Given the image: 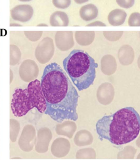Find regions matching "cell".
Here are the masks:
<instances>
[{"label": "cell", "mask_w": 140, "mask_h": 161, "mask_svg": "<svg viewBox=\"0 0 140 161\" xmlns=\"http://www.w3.org/2000/svg\"><path fill=\"white\" fill-rule=\"evenodd\" d=\"M41 85L47 104L45 114L58 123L78 119L77 107L80 96L60 65L55 62L47 65Z\"/></svg>", "instance_id": "obj_1"}, {"label": "cell", "mask_w": 140, "mask_h": 161, "mask_svg": "<svg viewBox=\"0 0 140 161\" xmlns=\"http://www.w3.org/2000/svg\"><path fill=\"white\" fill-rule=\"evenodd\" d=\"M96 130L101 140H107L117 146L129 143L140 133V114L134 107L123 108L100 119Z\"/></svg>", "instance_id": "obj_2"}, {"label": "cell", "mask_w": 140, "mask_h": 161, "mask_svg": "<svg viewBox=\"0 0 140 161\" xmlns=\"http://www.w3.org/2000/svg\"><path fill=\"white\" fill-rule=\"evenodd\" d=\"M63 66L78 91L87 89L96 78L98 64L82 50H73L63 61Z\"/></svg>", "instance_id": "obj_3"}, {"label": "cell", "mask_w": 140, "mask_h": 161, "mask_svg": "<svg viewBox=\"0 0 140 161\" xmlns=\"http://www.w3.org/2000/svg\"><path fill=\"white\" fill-rule=\"evenodd\" d=\"M34 108H36L41 113H44L47 108L41 82L36 79L30 82L25 89L15 90L11 102L12 113L18 117L26 115Z\"/></svg>", "instance_id": "obj_4"}, {"label": "cell", "mask_w": 140, "mask_h": 161, "mask_svg": "<svg viewBox=\"0 0 140 161\" xmlns=\"http://www.w3.org/2000/svg\"><path fill=\"white\" fill-rule=\"evenodd\" d=\"M54 51L53 40L49 37H44L38 44L35 50L36 58L41 64H45L52 58Z\"/></svg>", "instance_id": "obj_5"}, {"label": "cell", "mask_w": 140, "mask_h": 161, "mask_svg": "<svg viewBox=\"0 0 140 161\" xmlns=\"http://www.w3.org/2000/svg\"><path fill=\"white\" fill-rule=\"evenodd\" d=\"M36 141L35 127L28 124L24 126L20 136L18 144L20 149L25 152L33 150Z\"/></svg>", "instance_id": "obj_6"}, {"label": "cell", "mask_w": 140, "mask_h": 161, "mask_svg": "<svg viewBox=\"0 0 140 161\" xmlns=\"http://www.w3.org/2000/svg\"><path fill=\"white\" fill-rule=\"evenodd\" d=\"M19 73L23 80L30 83L35 80L39 75V66L34 60L26 59L23 61L20 66Z\"/></svg>", "instance_id": "obj_7"}, {"label": "cell", "mask_w": 140, "mask_h": 161, "mask_svg": "<svg viewBox=\"0 0 140 161\" xmlns=\"http://www.w3.org/2000/svg\"><path fill=\"white\" fill-rule=\"evenodd\" d=\"M34 9L29 4H19L11 10V17L16 21L25 23L33 17Z\"/></svg>", "instance_id": "obj_8"}, {"label": "cell", "mask_w": 140, "mask_h": 161, "mask_svg": "<svg viewBox=\"0 0 140 161\" xmlns=\"http://www.w3.org/2000/svg\"><path fill=\"white\" fill-rule=\"evenodd\" d=\"M52 139V131L46 127L39 129L37 132L35 145V150L36 152L40 153L47 152Z\"/></svg>", "instance_id": "obj_9"}, {"label": "cell", "mask_w": 140, "mask_h": 161, "mask_svg": "<svg viewBox=\"0 0 140 161\" xmlns=\"http://www.w3.org/2000/svg\"><path fill=\"white\" fill-rule=\"evenodd\" d=\"M56 46L60 50L65 51L70 50L74 45L73 32L71 31H58L55 36Z\"/></svg>", "instance_id": "obj_10"}, {"label": "cell", "mask_w": 140, "mask_h": 161, "mask_svg": "<svg viewBox=\"0 0 140 161\" xmlns=\"http://www.w3.org/2000/svg\"><path fill=\"white\" fill-rule=\"evenodd\" d=\"M70 150V142L64 138H58L54 140L51 147L52 154L61 158L66 156Z\"/></svg>", "instance_id": "obj_11"}, {"label": "cell", "mask_w": 140, "mask_h": 161, "mask_svg": "<svg viewBox=\"0 0 140 161\" xmlns=\"http://www.w3.org/2000/svg\"><path fill=\"white\" fill-rule=\"evenodd\" d=\"M118 56L120 63L123 65H129L134 59V51L131 46L124 45L119 50Z\"/></svg>", "instance_id": "obj_12"}, {"label": "cell", "mask_w": 140, "mask_h": 161, "mask_svg": "<svg viewBox=\"0 0 140 161\" xmlns=\"http://www.w3.org/2000/svg\"><path fill=\"white\" fill-rule=\"evenodd\" d=\"M127 14L121 9H116L111 11L108 16V22L112 26H119L125 22Z\"/></svg>", "instance_id": "obj_13"}, {"label": "cell", "mask_w": 140, "mask_h": 161, "mask_svg": "<svg viewBox=\"0 0 140 161\" xmlns=\"http://www.w3.org/2000/svg\"><path fill=\"white\" fill-rule=\"evenodd\" d=\"M76 125L71 121H66L56 125V133L59 135H64L71 139L76 130Z\"/></svg>", "instance_id": "obj_14"}, {"label": "cell", "mask_w": 140, "mask_h": 161, "mask_svg": "<svg viewBox=\"0 0 140 161\" xmlns=\"http://www.w3.org/2000/svg\"><path fill=\"white\" fill-rule=\"evenodd\" d=\"M49 22L52 26H67L69 24V18L65 12L56 11L50 15Z\"/></svg>", "instance_id": "obj_15"}, {"label": "cell", "mask_w": 140, "mask_h": 161, "mask_svg": "<svg viewBox=\"0 0 140 161\" xmlns=\"http://www.w3.org/2000/svg\"><path fill=\"white\" fill-rule=\"evenodd\" d=\"M99 11L94 4H88L82 7L80 10V15L82 19L88 22L97 17Z\"/></svg>", "instance_id": "obj_16"}, {"label": "cell", "mask_w": 140, "mask_h": 161, "mask_svg": "<svg viewBox=\"0 0 140 161\" xmlns=\"http://www.w3.org/2000/svg\"><path fill=\"white\" fill-rule=\"evenodd\" d=\"M117 69V63L114 57L106 55L101 59L102 72L108 75L113 74Z\"/></svg>", "instance_id": "obj_17"}, {"label": "cell", "mask_w": 140, "mask_h": 161, "mask_svg": "<svg viewBox=\"0 0 140 161\" xmlns=\"http://www.w3.org/2000/svg\"><path fill=\"white\" fill-rule=\"evenodd\" d=\"M76 41L80 45L87 46L93 42L95 38L94 31H77L75 33Z\"/></svg>", "instance_id": "obj_18"}, {"label": "cell", "mask_w": 140, "mask_h": 161, "mask_svg": "<svg viewBox=\"0 0 140 161\" xmlns=\"http://www.w3.org/2000/svg\"><path fill=\"white\" fill-rule=\"evenodd\" d=\"M82 139L83 140L82 141L81 146H86L93 142V136L88 131L85 130L80 131L77 133L74 139L75 145H77Z\"/></svg>", "instance_id": "obj_19"}, {"label": "cell", "mask_w": 140, "mask_h": 161, "mask_svg": "<svg viewBox=\"0 0 140 161\" xmlns=\"http://www.w3.org/2000/svg\"><path fill=\"white\" fill-rule=\"evenodd\" d=\"M22 57L19 48L14 45H10V64L15 65L19 63Z\"/></svg>", "instance_id": "obj_20"}, {"label": "cell", "mask_w": 140, "mask_h": 161, "mask_svg": "<svg viewBox=\"0 0 140 161\" xmlns=\"http://www.w3.org/2000/svg\"><path fill=\"white\" fill-rule=\"evenodd\" d=\"M20 128L19 122L14 119H10V139L12 142H15L17 141Z\"/></svg>", "instance_id": "obj_21"}, {"label": "cell", "mask_w": 140, "mask_h": 161, "mask_svg": "<svg viewBox=\"0 0 140 161\" xmlns=\"http://www.w3.org/2000/svg\"><path fill=\"white\" fill-rule=\"evenodd\" d=\"M43 32L42 31H25L24 34L26 38L31 42H37L41 38Z\"/></svg>", "instance_id": "obj_22"}, {"label": "cell", "mask_w": 140, "mask_h": 161, "mask_svg": "<svg viewBox=\"0 0 140 161\" xmlns=\"http://www.w3.org/2000/svg\"><path fill=\"white\" fill-rule=\"evenodd\" d=\"M123 31H104L105 37L111 42H115L118 40L123 35Z\"/></svg>", "instance_id": "obj_23"}, {"label": "cell", "mask_w": 140, "mask_h": 161, "mask_svg": "<svg viewBox=\"0 0 140 161\" xmlns=\"http://www.w3.org/2000/svg\"><path fill=\"white\" fill-rule=\"evenodd\" d=\"M128 25L130 26H140V13H132L128 19Z\"/></svg>", "instance_id": "obj_24"}, {"label": "cell", "mask_w": 140, "mask_h": 161, "mask_svg": "<svg viewBox=\"0 0 140 161\" xmlns=\"http://www.w3.org/2000/svg\"><path fill=\"white\" fill-rule=\"evenodd\" d=\"M54 6L59 9H66L71 4V0H52Z\"/></svg>", "instance_id": "obj_25"}, {"label": "cell", "mask_w": 140, "mask_h": 161, "mask_svg": "<svg viewBox=\"0 0 140 161\" xmlns=\"http://www.w3.org/2000/svg\"><path fill=\"white\" fill-rule=\"evenodd\" d=\"M117 4L124 8H131L135 4V0H116Z\"/></svg>", "instance_id": "obj_26"}, {"label": "cell", "mask_w": 140, "mask_h": 161, "mask_svg": "<svg viewBox=\"0 0 140 161\" xmlns=\"http://www.w3.org/2000/svg\"><path fill=\"white\" fill-rule=\"evenodd\" d=\"M86 26H106L105 24L100 21H96L90 24H87Z\"/></svg>", "instance_id": "obj_27"}, {"label": "cell", "mask_w": 140, "mask_h": 161, "mask_svg": "<svg viewBox=\"0 0 140 161\" xmlns=\"http://www.w3.org/2000/svg\"><path fill=\"white\" fill-rule=\"evenodd\" d=\"M74 1L77 4H82L89 1V0H74Z\"/></svg>", "instance_id": "obj_28"}, {"label": "cell", "mask_w": 140, "mask_h": 161, "mask_svg": "<svg viewBox=\"0 0 140 161\" xmlns=\"http://www.w3.org/2000/svg\"><path fill=\"white\" fill-rule=\"evenodd\" d=\"M13 78H14V75H13V73L12 70H10V83L12 82L13 80Z\"/></svg>", "instance_id": "obj_29"}, {"label": "cell", "mask_w": 140, "mask_h": 161, "mask_svg": "<svg viewBox=\"0 0 140 161\" xmlns=\"http://www.w3.org/2000/svg\"><path fill=\"white\" fill-rule=\"evenodd\" d=\"M11 26H22V25L20 24H17V23H11L10 24Z\"/></svg>", "instance_id": "obj_30"}, {"label": "cell", "mask_w": 140, "mask_h": 161, "mask_svg": "<svg viewBox=\"0 0 140 161\" xmlns=\"http://www.w3.org/2000/svg\"><path fill=\"white\" fill-rule=\"evenodd\" d=\"M37 26H48V25L45 24H43V23H41V24H38Z\"/></svg>", "instance_id": "obj_31"}, {"label": "cell", "mask_w": 140, "mask_h": 161, "mask_svg": "<svg viewBox=\"0 0 140 161\" xmlns=\"http://www.w3.org/2000/svg\"><path fill=\"white\" fill-rule=\"evenodd\" d=\"M18 1H21V2H29V1H31V0H18Z\"/></svg>", "instance_id": "obj_32"}]
</instances>
